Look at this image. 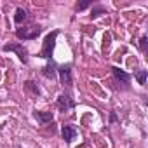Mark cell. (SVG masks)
<instances>
[{"label": "cell", "instance_id": "cell-3", "mask_svg": "<svg viewBox=\"0 0 148 148\" xmlns=\"http://www.w3.org/2000/svg\"><path fill=\"white\" fill-rule=\"evenodd\" d=\"M56 105H58L59 112H70V110L75 108V99H73L68 92H64V94H59Z\"/></svg>", "mask_w": 148, "mask_h": 148}, {"label": "cell", "instance_id": "cell-2", "mask_svg": "<svg viewBox=\"0 0 148 148\" xmlns=\"http://www.w3.org/2000/svg\"><path fill=\"white\" fill-rule=\"evenodd\" d=\"M40 33H42V26H38V25H32V26L18 28V30H16V37L21 38V40H33V38H37Z\"/></svg>", "mask_w": 148, "mask_h": 148}, {"label": "cell", "instance_id": "cell-10", "mask_svg": "<svg viewBox=\"0 0 148 148\" xmlns=\"http://www.w3.org/2000/svg\"><path fill=\"white\" fill-rule=\"evenodd\" d=\"M26 18H28V12H26L23 7H18V9H16V14H14V23L21 25L23 21H26Z\"/></svg>", "mask_w": 148, "mask_h": 148}, {"label": "cell", "instance_id": "cell-7", "mask_svg": "<svg viewBox=\"0 0 148 148\" xmlns=\"http://www.w3.org/2000/svg\"><path fill=\"white\" fill-rule=\"evenodd\" d=\"M61 134H63V139L66 143H71L73 139H75V136H77V129L73 125H63L61 127Z\"/></svg>", "mask_w": 148, "mask_h": 148}, {"label": "cell", "instance_id": "cell-9", "mask_svg": "<svg viewBox=\"0 0 148 148\" xmlns=\"http://www.w3.org/2000/svg\"><path fill=\"white\" fill-rule=\"evenodd\" d=\"M35 119H37L42 125H47L49 122H52L54 115H52V112H35Z\"/></svg>", "mask_w": 148, "mask_h": 148}, {"label": "cell", "instance_id": "cell-6", "mask_svg": "<svg viewBox=\"0 0 148 148\" xmlns=\"http://www.w3.org/2000/svg\"><path fill=\"white\" fill-rule=\"evenodd\" d=\"M42 73H44V77L49 79V80H54L56 79V75H58V66L54 64L52 59H49V63L42 68Z\"/></svg>", "mask_w": 148, "mask_h": 148}, {"label": "cell", "instance_id": "cell-13", "mask_svg": "<svg viewBox=\"0 0 148 148\" xmlns=\"http://www.w3.org/2000/svg\"><path fill=\"white\" fill-rule=\"evenodd\" d=\"M106 11H105V7H101V5H92V14H91V18H98L99 14H105Z\"/></svg>", "mask_w": 148, "mask_h": 148}, {"label": "cell", "instance_id": "cell-4", "mask_svg": "<svg viewBox=\"0 0 148 148\" xmlns=\"http://www.w3.org/2000/svg\"><path fill=\"white\" fill-rule=\"evenodd\" d=\"M4 51L5 52H16L18 54V58L23 61V63H26L28 61V51H26V47L23 45V44H7V45H4Z\"/></svg>", "mask_w": 148, "mask_h": 148}, {"label": "cell", "instance_id": "cell-16", "mask_svg": "<svg viewBox=\"0 0 148 148\" xmlns=\"http://www.w3.org/2000/svg\"><path fill=\"white\" fill-rule=\"evenodd\" d=\"M110 122H117V115L112 112V115H110Z\"/></svg>", "mask_w": 148, "mask_h": 148}, {"label": "cell", "instance_id": "cell-8", "mask_svg": "<svg viewBox=\"0 0 148 148\" xmlns=\"http://www.w3.org/2000/svg\"><path fill=\"white\" fill-rule=\"evenodd\" d=\"M112 71H113L115 79H117V80H120L122 84H129V82H131V75H129V73H125L124 70H120L119 66H113V68H112Z\"/></svg>", "mask_w": 148, "mask_h": 148}, {"label": "cell", "instance_id": "cell-11", "mask_svg": "<svg viewBox=\"0 0 148 148\" xmlns=\"http://www.w3.org/2000/svg\"><path fill=\"white\" fill-rule=\"evenodd\" d=\"M136 80H138V84H141V86H145L146 84V77H148V71L146 70H139V71H136Z\"/></svg>", "mask_w": 148, "mask_h": 148}, {"label": "cell", "instance_id": "cell-1", "mask_svg": "<svg viewBox=\"0 0 148 148\" xmlns=\"http://www.w3.org/2000/svg\"><path fill=\"white\" fill-rule=\"evenodd\" d=\"M59 35V30H54L51 32L45 38H44V44H42V49H40V58L44 59H52V52H54V45H56V38Z\"/></svg>", "mask_w": 148, "mask_h": 148}, {"label": "cell", "instance_id": "cell-15", "mask_svg": "<svg viewBox=\"0 0 148 148\" xmlns=\"http://www.w3.org/2000/svg\"><path fill=\"white\" fill-rule=\"evenodd\" d=\"M146 42H148V38H146V37H141V40H139V49H141V52L146 51Z\"/></svg>", "mask_w": 148, "mask_h": 148}, {"label": "cell", "instance_id": "cell-14", "mask_svg": "<svg viewBox=\"0 0 148 148\" xmlns=\"http://www.w3.org/2000/svg\"><path fill=\"white\" fill-rule=\"evenodd\" d=\"M89 5H92L91 0H87V2H82V4H77V11H84V9H87Z\"/></svg>", "mask_w": 148, "mask_h": 148}, {"label": "cell", "instance_id": "cell-12", "mask_svg": "<svg viewBox=\"0 0 148 148\" xmlns=\"http://www.w3.org/2000/svg\"><path fill=\"white\" fill-rule=\"evenodd\" d=\"M25 87H26L28 91H32L33 94H37V96L40 94V89H38V86H37L35 82H32V80H26V82H25Z\"/></svg>", "mask_w": 148, "mask_h": 148}, {"label": "cell", "instance_id": "cell-5", "mask_svg": "<svg viewBox=\"0 0 148 148\" xmlns=\"http://www.w3.org/2000/svg\"><path fill=\"white\" fill-rule=\"evenodd\" d=\"M58 73H59V80L63 86L70 87L71 86V64H61L58 66Z\"/></svg>", "mask_w": 148, "mask_h": 148}]
</instances>
